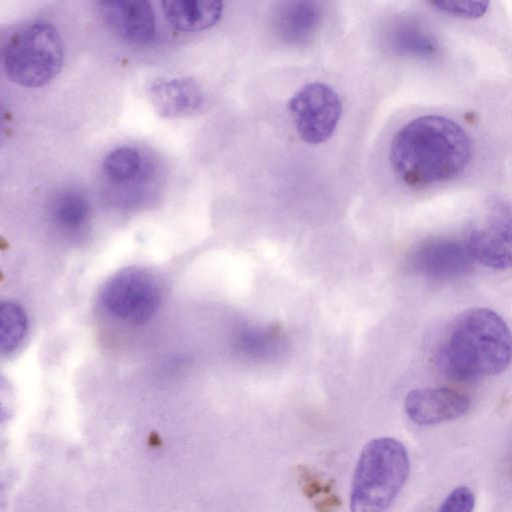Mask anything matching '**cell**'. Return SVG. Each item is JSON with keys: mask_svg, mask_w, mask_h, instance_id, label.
<instances>
[{"mask_svg": "<svg viewBox=\"0 0 512 512\" xmlns=\"http://www.w3.org/2000/svg\"><path fill=\"white\" fill-rule=\"evenodd\" d=\"M472 142L450 118L425 115L412 119L394 135L390 164L406 185L423 189L454 179L470 163Z\"/></svg>", "mask_w": 512, "mask_h": 512, "instance_id": "1", "label": "cell"}, {"mask_svg": "<svg viewBox=\"0 0 512 512\" xmlns=\"http://www.w3.org/2000/svg\"><path fill=\"white\" fill-rule=\"evenodd\" d=\"M511 359V330L485 307L468 309L456 319L440 353L444 371L461 381L497 375Z\"/></svg>", "mask_w": 512, "mask_h": 512, "instance_id": "2", "label": "cell"}, {"mask_svg": "<svg viewBox=\"0 0 512 512\" xmlns=\"http://www.w3.org/2000/svg\"><path fill=\"white\" fill-rule=\"evenodd\" d=\"M409 469L407 450L397 439L380 437L368 442L354 470L351 512H386L402 490Z\"/></svg>", "mask_w": 512, "mask_h": 512, "instance_id": "3", "label": "cell"}, {"mask_svg": "<svg viewBox=\"0 0 512 512\" xmlns=\"http://www.w3.org/2000/svg\"><path fill=\"white\" fill-rule=\"evenodd\" d=\"M6 76L26 88H39L52 81L63 65V44L49 22L35 20L17 27L2 45Z\"/></svg>", "mask_w": 512, "mask_h": 512, "instance_id": "4", "label": "cell"}, {"mask_svg": "<svg viewBox=\"0 0 512 512\" xmlns=\"http://www.w3.org/2000/svg\"><path fill=\"white\" fill-rule=\"evenodd\" d=\"M162 291L150 272L125 268L102 286L98 300L102 310L114 320L129 325L148 322L159 309Z\"/></svg>", "mask_w": 512, "mask_h": 512, "instance_id": "5", "label": "cell"}, {"mask_svg": "<svg viewBox=\"0 0 512 512\" xmlns=\"http://www.w3.org/2000/svg\"><path fill=\"white\" fill-rule=\"evenodd\" d=\"M289 111L299 137L308 144H320L334 133L342 114L339 95L329 85L311 82L290 99Z\"/></svg>", "mask_w": 512, "mask_h": 512, "instance_id": "6", "label": "cell"}, {"mask_svg": "<svg viewBox=\"0 0 512 512\" xmlns=\"http://www.w3.org/2000/svg\"><path fill=\"white\" fill-rule=\"evenodd\" d=\"M465 243L473 260L482 265L512 268V206L504 201L492 203Z\"/></svg>", "mask_w": 512, "mask_h": 512, "instance_id": "7", "label": "cell"}, {"mask_svg": "<svg viewBox=\"0 0 512 512\" xmlns=\"http://www.w3.org/2000/svg\"><path fill=\"white\" fill-rule=\"evenodd\" d=\"M404 408L412 422L430 426L465 415L470 408V399L447 387L415 389L407 394Z\"/></svg>", "mask_w": 512, "mask_h": 512, "instance_id": "8", "label": "cell"}, {"mask_svg": "<svg viewBox=\"0 0 512 512\" xmlns=\"http://www.w3.org/2000/svg\"><path fill=\"white\" fill-rule=\"evenodd\" d=\"M99 10L110 29L129 42L146 43L155 35V14L149 1H102Z\"/></svg>", "mask_w": 512, "mask_h": 512, "instance_id": "9", "label": "cell"}, {"mask_svg": "<svg viewBox=\"0 0 512 512\" xmlns=\"http://www.w3.org/2000/svg\"><path fill=\"white\" fill-rule=\"evenodd\" d=\"M147 97L163 118H177L198 110L204 94L198 83L189 77L157 78L147 87Z\"/></svg>", "mask_w": 512, "mask_h": 512, "instance_id": "10", "label": "cell"}, {"mask_svg": "<svg viewBox=\"0 0 512 512\" xmlns=\"http://www.w3.org/2000/svg\"><path fill=\"white\" fill-rule=\"evenodd\" d=\"M467 245L451 239H433L419 247L416 267L436 279H451L465 274L472 266Z\"/></svg>", "mask_w": 512, "mask_h": 512, "instance_id": "11", "label": "cell"}, {"mask_svg": "<svg viewBox=\"0 0 512 512\" xmlns=\"http://www.w3.org/2000/svg\"><path fill=\"white\" fill-rule=\"evenodd\" d=\"M322 21V9L314 1L281 3L273 15L276 34L285 42L303 44L317 32Z\"/></svg>", "mask_w": 512, "mask_h": 512, "instance_id": "12", "label": "cell"}, {"mask_svg": "<svg viewBox=\"0 0 512 512\" xmlns=\"http://www.w3.org/2000/svg\"><path fill=\"white\" fill-rule=\"evenodd\" d=\"M162 11L175 30L196 32L209 29L220 20L223 4L215 0L163 1Z\"/></svg>", "mask_w": 512, "mask_h": 512, "instance_id": "13", "label": "cell"}, {"mask_svg": "<svg viewBox=\"0 0 512 512\" xmlns=\"http://www.w3.org/2000/svg\"><path fill=\"white\" fill-rule=\"evenodd\" d=\"M48 217L60 234L69 238H79L88 230L89 204L79 191L65 189L51 200Z\"/></svg>", "mask_w": 512, "mask_h": 512, "instance_id": "14", "label": "cell"}, {"mask_svg": "<svg viewBox=\"0 0 512 512\" xmlns=\"http://www.w3.org/2000/svg\"><path fill=\"white\" fill-rule=\"evenodd\" d=\"M297 481L303 495L316 512H337L341 500L332 480L326 479L317 470L300 465L296 468Z\"/></svg>", "mask_w": 512, "mask_h": 512, "instance_id": "15", "label": "cell"}, {"mask_svg": "<svg viewBox=\"0 0 512 512\" xmlns=\"http://www.w3.org/2000/svg\"><path fill=\"white\" fill-rule=\"evenodd\" d=\"M392 41L397 50L419 57H432L438 51L433 35L414 22H402L393 31Z\"/></svg>", "mask_w": 512, "mask_h": 512, "instance_id": "16", "label": "cell"}, {"mask_svg": "<svg viewBox=\"0 0 512 512\" xmlns=\"http://www.w3.org/2000/svg\"><path fill=\"white\" fill-rule=\"evenodd\" d=\"M0 316L2 354H11L22 344L28 330L25 311L13 301H3Z\"/></svg>", "mask_w": 512, "mask_h": 512, "instance_id": "17", "label": "cell"}, {"mask_svg": "<svg viewBox=\"0 0 512 512\" xmlns=\"http://www.w3.org/2000/svg\"><path fill=\"white\" fill-rule=\"evenodd\" d=\"M143 160L134 147L123 146L109 152L102 162L105 176L113 182L135 180L142 171Z\"/></svg>", "mask_w": 512, "mask_h": 512, "instance_id": "18", "label": "cell"}, {"mask_svg": "<svg viewBox=\"0 0 512 512\" xmlns=\"http://www.w3.org/2000/svg\"><path fill=\"white\" fill-rule=\"evenodd\" d=\"M430 4L445 14L465 19L481 17L489 6L485 1H432Z\"/></svg>", "mask_w": 512, "mask_h": 512, "instance_id": "19", "label": "cell"}, {"mask_svg": "<svg viewBox=\"0 0 512 512\" xmlns=\"http://www.w3.org/2000/svg\"><path fill=\"white\" fill-rule=\"evenodd\" d=\"M474 506L473 492L466 486H460L446 496L436 512H473Z\"/></svg>", "mask_w": 512, "mask_h": 512, "instance_id": "20", "label": "cell"}]
</instances>
